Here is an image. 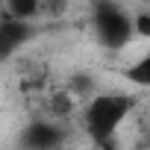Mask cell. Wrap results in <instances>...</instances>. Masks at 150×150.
I'll return each mask as SVG.
<instances>
[{"instance_id": "cell-7", "label": "cell", "mask_w": 150, "mask_h": 150, "mask_svg": "<svg viewBox=\"0 0 150 150\" xmlns=\"http://www.w3.org/2000/svg\"><path fill=\"white\" fill-rule=\"evenodd\" d=\"M6 12L33 21V18L41 15V0H6Z\"/></svg>"}, {"instance_id": "cell-6", "label": "cell", "mask_w": 150, "mask_h": 150, "mask_svg": "<svg viewBox=\"0 0 150 150\" xmlns=\"http://www.w3.org/2000/svg\"><path fill=\"white\" fill-rule=\"evenodd\" d=\"M124 74V80H129L132 86H141V88H150V50L141 56V59H135L129 68H124L121 71Z\"/></svg>"}, {"instance_id": "cell-9", "label": "cell", "mask_w": 150, "mask_h": 150, "mask_svg": "<svg viewBox=\"0 0 150 150\" xmlns=\"http://www.w3.org/2000/svg\"><path fill=\"white\" fill-rule=\"evenodd\" d=\"M71 9V0H41V15L44 18H62Z\"/></svg>"}, {"instance_id": "cell-1", "label": "cell", "mask_w": 150, "mask_h": 150, "mask_svg": "<svg viewBox=\"0 0 150 150\" xmlns=\"http://www.w3.org/2000/svg\"><path fill=\"white\" fill-rule=\"evenodd\" d=\"M132 109H135V97L129 94H115V91L94 94L83 106V127L94 144L115 147V135Z\"/></svg>"}, {"instance_id": "cell-10", "label": "cell", "mask_w": 150, "mask_h": 150, "mask_svg": "<svg viewBox=\"0 0 150 150\" xmlns=\"http://www.w3.org/2000/svg\"><path fill=\"white\" fill-rule=\"evenodd\" d=\"M132 30H135V35L150 38V12H138V15L132 18Z\"/></svg>"}, {"instance_id": "cell-2", "label": "cell", "mask_w": 150, "mask_h": 150, "mask_svg": "<svg viewBox=\"0 0 150 150\" xmlns=\"http://www.w3.org/2000/svg\"><path fill=\"white\" fill-rule=\"evenodd\" d=\"M91 21H94V33L97 41L106 50H121L132 35V18L115 3V0H94L91 6Z\"/></svg>"}, {"instance_id": "cell-8", "label": "cell", "mask_w": 150, "mask_h": 150, "mask_svg": "<svg viewBox=\"0 0 150 150\" xmlns=\"http://www.w3.org/2000/svg\"><path fill=\"white\" fill-rule=\"evenodd\" d=\"M68 88L77 94L80 100H88V97H94V80L88 77V74H74V77L68 80Z\"/></svg>"}, {"instance_id": "cell-4", "label": "cell", "mask_w": 150, "mask_h": 150, "mask_svg": "<svg viewBox=\"0 0 150 150\" xmlns=\"http://www.w3.org/2000/svg\"><path fill=\"white\" fill-rule=\"evenodd\" d=\"M33 35V24L27 18H18L12 12L3 9V24H0V53H3L6 59Z\"/></svg>"}, {"instance_id": "cell-5", "label": "cell", "mask_w": 150, "mask_h": 150, "mask_svg": "<svg viewBox=\"0 0 150 150\" xmlns=\"http://www.w3.org/2000/svg\"><path fill=\"white\" fill-rule=\"evenodd\" d=\"M44 109L50 118H59V121H68L71 115H77L80 112V97L74 94L68 86L65 88H53L44 100Z\"/></svg>"}, {"instance_id": "cell-3", "label": "cell", "mask_w": 150, "mask_h": 150, "mask_svg": "<svg viewBox=\"0 0 150 150\" xmlns=\"http://www.w3.org/2000/svg\"><path fill=\"white\" fill-rule=\"evenodd\" d=\"M68 141V129L59 124V118H41V121H33L24 135H21V144L24 147H35V150H50V147H62Z\"/></svg>"}]
</instances>
